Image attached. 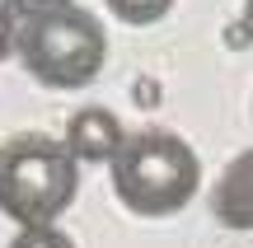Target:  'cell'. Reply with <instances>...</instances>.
I'll list each match as a JSON object with an SVG mask.
<instances>
[{
	"mask_svg": "<svg viewBox=\"0 0 253 248\" xmlns=\"http://www.w3.org/2000/svg\"><path fill=\"white\" fill-rule=\"evenodd\" d=\"M239 24H244V28H249V37H253V0L244 5V19H239Z\"/></svg>",
	"mask_w": 253,
	"mask_h": 248,
	"instance_id": "7c38bea8",
	"label": "cell"
},
{
	"mask_svg": "<svg viewBox=\"0 0 253 248\" xmlns=\"http://www.w3.org/2000/svg\"><path fill=\"white\" fill-rule=\"evenodd\" d=\"M9 5V14L14 19H28V14H47V9H61V5H71V0H5Z\"/></svg>",
	"mask_w": 253,
	"mask_h": 248,
	"instance_id": "9c48e42d",
	"label": "cell"
},
{
	"mask_svg": "<svg viewBox=\"0 0 253 248\" xmlns=\"http://www.w3.org/2000/svg\"><path fill=\"white\" fill-rule=\"evenodd\" d=\"M122 145V122L108 108H80L66 122V150L84 164H108Z\"/></svg>",
	"mask_w": 253,
	"mask_h": 248,
	"instance_id": "277c9868",
	"label": "cell"
},
{
	"mask_svg": "<svg viewBox=\"0 0 253 248\" xmlns=\"http://www.w3.org/2000/svg\"><path fill=\"white\" fill-rule=\"evenodd\" d=\"M14 47L24 56L28 75L52 89H80L94 84L108 56V37H103L99 19L89 9H47V14H28L24 28L14 33Z\"/></svg>",
	"mask_w": 253,
	"mask_h": 248,
	"instance_id": "3957f363",
	"label": "cell"
},
{
	"mask_svg": "<svg viewBox=\"0 0 253 248\" xmlns=\"http://www.w3.org/2000/svg\"><path fill=\"white\" fill-rule=\"evenodd\" d=\"M9 47H14V14H9V5L0 0V56H9Z\"/></svg>",
	"mask_w": 253,
	"mask_h": 248,
	"instance_id": "30bf717a",
	"label": "cell"
},
{
	"mask_svg": "<svg viewBox=\"0 0 253 248\" xmlns=\"http://www.w3.org/2000/svg\"><path fill=\"white\" fill-rule=\"evenodd\" d=\"M216 215L225 225H235V230H253V150L249 155H239L235 164L225 169V178H220L216 187Z\"/></svg>",
	"mask_w": 253,
	"mask_h": 248,
	"instance_id": "5b68a950",
	"label": "cell"
},
{
	"mask_svg": "<svg viewBox=\"0 0 253 248\" xmlns=\"http://www.w3.org/2000/svg\"><path fill=\"white\" fill-rule=\"evenodd\" d=\"M131 99H136V108H160L164 89H160V80H150V75H141V80L131 84Z\"/></svg>",
	"mask_w": 253,
	"mask_h": 248,
	"instance_id": "ba28073f",
	"label": "cell"
},
{
	"mask_svg": "<svg viewBox=\"0 0 253 248\" xmlns=\"http://www.w3.org/2000/svg\"><path fill=\"white\" fill-rule=\"evenodd\" d=\"M108 9L131 28H145V24H160L164 14L173 9V0H108Z\"/></svg>",
	"mask_w": 253,
	"mask_h": 248,
	"instance_id": "8992f818",
	"label": "cell"
},
{
	"mask_svg": "<svg viewBox=\"0 0 253 248\" xmlns=\"http://www.w3.org/2000/svg\"><path fill=\"white\" fill-rule=\"evenodd\" d=\"M80 159L52 136H14L0 145V211L19 225H52L75 202Z\"/></svg>",
	"mask_w": 253,
	"mask_h": 248,
	"instance_id": "7a4b0ae2",
	"label": "cell"
},
{
	"mask_svg": "<svg viewBox=\"0 0 253 248\" xmlns=\"http://www.w3.org/2000/svg\"><path fill=\"white\" fill-rule=\"evenodd\" d=\"M9 248H75L71 234L56 230V225H33V230H19Z\"/></svg>",
	"mask_w": 253,
	"mask_h": 248,
	"instance_id": "52a82bcc",
	"label": "cell"
},
{
	"mask_svg": "<svg viewBox=\"0 0 253 248\" xmlns=\"http://www.w3.org/2000/svg\"><path fill=\"white\" fill-rule=\"evenodd\" d=\"M249 42H253V37H249L244 24H230V28H225V47H249Z\"/></svg>",
	"mask_w": 253,
	"mask_h": 248,
	"instance_id": "8fae6325",
	"label": "cell"
},
{
	"mask_svg": "<svg viewBox=\"0 0 253 248\" xmlns=\"http://www.w3.org/2000/svg\"><path fill=\"white\" fill-rule=\"evenodd\" d=\"M113 164V192L131 215H173L197 197L202 164L192 145L173 131H136L122 136Z\"/></svg>",
	"mask_w": 253,
	"mask_h": 248,
	"instance_id": "6da1fadb",
	"label": "cell"
}]
</instances>
